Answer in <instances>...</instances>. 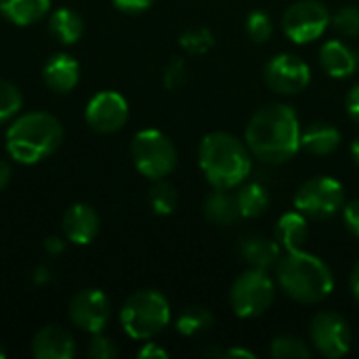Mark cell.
I'll return each instance as SVG.
<instances>
[{
  "instance_id": "d6986e66",
  "label": "cell",
  "mask_w": 359,
  "mask_h": 359,
  "mask_svg": "<svg viewBox=\"0 0 359 359\" xmlns=\"http://www.w3.org/2000/svg\"><path fill=\"white\" fill-rule=\"evenodd\" d=\"M44 82L55 93H69L80 80V65L72 55L57 53L44 63Z\"/></svg>"
},
{
  "instance_id": "7bdbcfd3",
  "label": "cell",
  "mask_w": 359,
  "mask_h": 359,
  "mask_svg": "<svg viewBox=\"0 0 359 359\" xmlns=\"http://www.w3.org/2000/svg\"><path fill=\"white\" fill-rule=\"evenodd\" d=\"M4 358H6V353H4V349L0 347V359H4Z\"/></svg>"
},
{
  "instance_id": "d4e9b609",
  "label": "cell",
  "mask_w": 359,
  "mask_h": 359,
  "mask_svg": "<svg viewBox=\"0 0 359 359\" xmlns=\"http://www.w3.org/2000/svg\"><path fill=\"white\" fill-rule=\"evenodd\" d=\"M215 324V316L202 307V305H194V307H185L179 316H177V330L179 334L183 337H198V334H204L212 328Z\"/></svg>"
},
{
  "instance_id": "d6a6232c",
  "label": "cell",
  "mask_w": 359,
  "mask_h": 359,
  "mask_svg": "<svg viewBox=\"0 0 359 359\" xmlns=\"http://www.w3.org/2000/svg\"><path fill=\"white\" fill-rule=\"evenodd\" d=\"M88 355L93 359H111L118 355V349L107 337H101V332H97L88 345Z\"/></svg>"
},
{
  "instance_id": "e575fe53",
  "label": "cell",
  "mask_w": 359,
  "mask_h": 359,
  "mask_svg": "<svg viewBox=\"0 0 359 359\" xmlns=\"http://www.w3.org/2000/svg\"><path fill=\"white\" fill-rule=\"evenodd\" d=\"M111 2H114V6H116L118 11L130 13V15L143 13V11H147V8L154 4V0H111Z\"/></svg>"
},
{
  "instance_id": "277c9868",
  "label": "cell",
  "mask_w": 359,
  "mask_h": 359,
  "mask_svg": "<svg viewBox=\"0 0 359 359\" xmlns=\"http://www.w3.org/2000/svg\"><path fill=\"white\" fill-rule=\"evenodd\" d=\"M63 141L61 122L48 111L19 116L6 130V151L19 164H38L59 149Z\"/></svg>"
},
{
  "instance_id": "e0dca14e",
  "label": "cell",
  "mask_w": 359,
  "mask_h": 359,
  "mask_svg": "<svg viewBox=\"0 0 359 359\" xmlns=\"http://www.w3.org/2000/svg\"><path fill=\"white\" fill-rule=\"evenodd\" d=\"M341 130L326 120H316L301 130V149L311 156H330L341 147Z\"/></svg>"
},
{
  "instance_id": "4dcf8cb0",
  "label": "cell",
  "mask_w": 359,
  "mask_h": 359,
  "mask_svg": "<svg viewBox=\"0 0 359 359\" xmlns=\"http://www.w3.org/2000/svg\"><path fill=\"white\" fill-rule=\"evenodd\" d=\"M332 25L339 34L347 36V38H355L359 36V8L353 4L341 6L334 15H332Z\"/></svg>"
},
{
  "instance_id": "836d02e7",
  "label": "cell",
  "mask_w": 359,
  "mask_h": 359,
  "mask_svg": "<svg viewBox=\"0 0 359 359\" xmlns=\"http://www.w3.org/2000/svg\"><path fill=\"white\" fill-rule=\"evenodd\" d=\"M343 223L351 236L359 238V200L347 202L343 206Z\"/></svg>"
},
{
  "instance_id": "60d3db41",
  "label": "cell",
  "mask_w": 359,
  "mask_h": 359,
  "mask_svg": "<svg viewBox=\"0 0 359 359\" xmlns=\"http://www.w3.org/2000/svg\"><path fill=\"white\" fill-rule=\"evenodd\" d=\"M351 156H353L355 164L359 166V135L353 139V143H351Z\"/></svg>"
},
{
  "instance_id": "30bf717a",
  "label": "cell",
  "mask_w": 359,
  "mask_h": 359,
  "mask_svg": "<svg viewBox=\"0 0 359 359\" xmlns=\"http://www.w3.org/2000/svg\"><path fill=\"white\" fill-rule=\"evenodd\" d=\"M309 341L313 349L328 359H339L349 353L353 332L347 320L337 311H320L311 318Z\"/></svg>"
},
{
  "instance_id": "5bb4252c",
  "label": "cell",
  "mask_w": 359,
  "mask_h": 359,
  "mask_svg": "<svg viewBox=\"0 0 359 359\" xmlns=\"http://www.w3.org/2000/svg\"><path fill=\"white\" fill-rule=\"evenodd\" d=\"M238 252L244 259V263L252 269H263L269 271L280 263V255H282V246L278 244V240L252 233V236H244L238 244Z\"/></svg>"
},
{
  "instance_id": "5b68a950",
  "label": "cell",
  "mask_w": 359,
  "mask_h": 359,
  "mask_svg": "<svg viewBox=\"0 0 359 359\" xmlns=\"http://www.w3.org/2000/svg\"><path fill=\"white\" fill-rule=\"evenodd\" d=\"M170 322V305L158 290H139L126 299L120 309V324L135 341L158 337Z\"/></svg>"
},
{
  "instance_id": "4316f807",
  "label": "cell",
  "mask_w": 359,
  "mask_h": 359,
  "mask_svg": "<svg viewBox=\"0 0 359 359\" xmlns=\"http://www.w3.org/2000/svg\"><path fill=\"white\" fill-rule=\"evenodd\" d=\"M269 353L276 359H309L311 358V347L299 337L284 334V337H278L271 341Z\"/></svg>"
},
{
  "instance_id": "f35d334b",
  "label": "cell",
  "mask_w": 359,
  "mask_h": 359,
  "mask_svg": "<svg viewBox=\"0 0 359 359\" xmlns=\"http://www.w3.org/2000/svg\"><path fill=\"white\" fill-rule=\"evenodd\" d=\"M223 358H246V359H255V353L252 351H248V349H242V347H231V349H227V351H223Z\"/></svg>"
},
{
  "instance_id": "ffe728a7",
  "label": "cell",
  "mask_w": 359,
  "mask_h": 359,
  "mask_svg": "<svg viewBox=\"0 0 359 359\" xmlns=\"http://www.w3.org/2000/svg\"><path fill=\"white\" fill-rule=\"evenodd\" d=\"M276 240L286 252L303 250L309 240V223L303 212L297 208L290 212H284L276 223Z\"/></svg>"
},
{
  "instance_id": "484cf974",
  "label": "cell",
  "mask_w": 359,
  "mask_h": 359,
  "mask_svg": "<svg viewBox=\"0 0 359 359\" xmlns=\"http://www.w3.org/2000/svg\"><path fill=\"white\" fill-rule=\"evenodd\" d=\"M149 204L156 215H162V217L172 215L179 204V194L175 185H170L164 179H156V183L149 189Z\"/></svg>"
},
{
  "instance_id": "52a82bcc",
  "label": "cell",
  "mask_w": 359,
  "mask_h": 359,
  "mask_svg": "<svg viewBox=\"0 0 359 359\" xmlns=\"http://www.w3.org/2000/svg\"><path fill=\"white\" fill-rule=\"evenodd\" d=\"M276 301V284L263 269L240 273L229 288V305L238 318L252 320L263 316Z\"/></svg>"
},
{
  "instance_id": "8d00e7d4",
  "label": "cell",
  "mask_w": 359,
  "mask_h": 359,
  "mask_svg": "<svg viewBox=\"0 0 359 359\" xmlns=\"http://www.w3.org/2000/svg\"><path fill=\"white\" fill-rule=\"evenodd\" d=\"M139 358L141 359H166L168 358V351L158 347L156 343H145L141 349H139Z\"/></svg>"
},
{
  "instance_id": "7a4b0ae2",
  "label": "cell",
  "mask_w": 359,
  "mask_h": 359,
  "mask_svg": "<svg viewBox=\"0 0 359 359\" xmlns=\"http://www.w3.org/2000/svg\"><path fill=\"white\" fill-rule=\"evenodd\" d=\"M198 164L215 189H236L252 172V154L246 141L231 133H208L198 147Z\"/></svg>"
},
{
  "instance_id": "2e32d148",
  "label": "cell",
  "mask_w": 359,
  "mask_h": 359,
  "mask_svg": "<svg viewBox=\"0 0 359 359\" xmlns=\"http://www.w3.org/2000/svg\"><path fill=\"white\" fill-rule=\"evenodd\" d=\"M32 353L36 359H72L76 353V343L65 328L53 324L44 326L34 337Z\"/></svg>"
},
{
  "instance_id": "8992f818",
  "label": "cell",
  "mask_w": 359,
  "mask_h": 359,
  "mask_svg": "<svg viewBox=\"0 0 359 359\" xmlns=\"http://www.w3.org/2000/svg\"><path fill=\"white\" fill-rule=\"evenodd\" d=\"M130 156H133L137 170L151 181L166 179L177 166L175 143L170 141V137H166L162 130H156V128L139 130L133 137Z\"/></svg>"
},
{
  "instance_id": "9c48e42d",
  "label": "cell",
  "mask_w": 359,
  "mask_h": 359,
  "mask_svg": "<svg viewBox=\"0 0 359 359\" xmlns=\"http://www.w3.org/2000/svg\"><path fill=\"white\" fill-rule=\"evenodd\" d=\"M332 23V17L320 0H299L290 4L282 15V29L288 40L294 44H307L318 40L328 25Z\"/></svg>"
},
{
  "instance_id": "3957f363",
  "label": "cell",
  "mask_w": 359,
  "mask_h": 359,
  "mask_svg": "<svg viewBox=\"0 0 359 359\" xmlns=\"http://www.w3.org/2000/svg\"><path fill=\"white\" fill-rule=\"evenodd\" d=\"M276 276L282 292L301 305L322 303L334 290L332 269L320 257L305 250L286 252L276 265Z\"/></svg>"
},
{
  "instance_id": "f1b7e54d",
  "label": "cell",
  "mask_w": 359,
  "mask_h": 359,
  "mask_svg": "<svg viewBox=\"0 0 359 359\" xmlns=\"http://www.w3.org/2000/svg\"><path fill=\"white\" fill-rule=\"evenodd\" d=\"M246 34L252 42L263 44L273 36V21L263 11H252L246 19Z\"/></svg>"
},
{
  "instance_id": "7402d4cb",
  "label": "cell",
  "mask_w": 359,
  "mask_h": 359,
  "mask_svg": "<svg viewBox=\"0 0 359 359\" xmlns=\"http://www.w3.org/2000/svg\"><path fill=\"white\" fill-rule=\"evenodd\" d=\"M50 0H0V15L15 25H32L46 17Z\"/></svg>"
},
{
  "instance_id": "4fadbf2b",
  "label": "cell",
  "mask_w": 359,
  "mask_h": 359,
  "mask_svg": "<svg viewBox=\"0 0 359 359\" xmlns=\"http://www.w3.org/2000/svg\"><path fill=\"white\" fill-rule=\"evenodd\" d=\"M86 122L93 130L111 135L120 130L128 120V103L116 90L97 93L86 105Z\"/></svg>"
},
{
  "instance_id": "83f0119b",
  "label": "cell",
  "mask_w": 359,
  "mask_h": 359,
  "mask_svg": "<svg viewBox=\"0 0 359 359\" xmlns=\"http://www.w3.org/2000/svg\"><path fill=\"white\" fill-rule=\"evenodd\" d=\"M179 44L189 55H204L215 46V36L208 27H189L181 34Z\"/></svg>"
},
{
  "instance_id": "d590c367",
  "label": "cell",
  "mask_w": 359,
  "mask_h": 359,
  "mask_svg": "<svg viewBox=\"0 0 359 359\" xmlns=\"http://www.w3.org/2000/svg\"><path fill=\"white\" fill-rule=\"evenodd\" d=\"M345 109H347V114H349V118L359 124V84H355L349 93H347V97H345Z\"/></svg>"
},
{
  "instance_id": "7c38bea8",
  "label": "cell",
  "mask_w": 359,
  "mask_h": 359,
  "mask_svg": "<svg viewBox=\"0 0 359 359\" xmlns=\"http://www.w3.org/2000/svg\"><path fill=\"white\" fill-rule=\"evenodd\" d=\"M111 318V303L101 290H82L69 301V320L82 332H101Z\"/></svg>"
},
{
  "instance_id": "74e56055",
  "label": "cell",
  "mask_w": 359,
  "mask_h": 359,
  "mask_svg": "<svg viewBox=\"0 0 359 359\" xmlns=\"http://www.w3.org/2000/svg\"><path fill=\"white\" fill-rule=\"evenodd\" d=\"M349 290H351L353 299L359 303V261L355 263V267H353V271L349 276Z\"/></svg>"
},
{
  "instance_id": "1f68e13d",
  "label": "cell",
  "mask_w": 359,
  "mask_h": 359,
  "mask_svg": "<svg viewBox=\"0 0 359 359\" xmlns=\"http://www.w3.org/2000/svg\"><path fill=\"white\" fill-rule=\"evenodd\" d=\"M187 82V63L181 57H172L164 69V86L168 90H177Z\"/></svg>"
},
{
  "instance_id": "ba28073f",
  "label": "cell",
  "mask_w": 359,
  "mask_h": 359,
  "mask_svg": "<svg viewBox=\"0 0 359 359\" xmlns=\"http://www.w3.org/2000/svg\"><path fill=\"white\" fill-rule=\"evenodd\" d=\"M345 206V187L332 177L307 179L294 194V208L307 219L324 221L341 212Z\"/></svg>"
},
{
  "instance_id": "44dd1931",
  "label": "cell",
  "mask_w": 359,
  "mask_h": 359,
  "mask_svg": "<svg viewBox=\"0 0 359 359\" xmlns=\"http://www.w3.org/2000/svg\"><path fill=\"white\" fill-rule=\"evenodd\" d=\"M204 217L217 227H231L240 219L236 194L229 189H215L204 198Z\"/></svg>"
},
{
  "instance_id": "603a6c76",
  "label": "cell",
  "mask_w": 359,
  "mask_h": 359,
  "mask_svg": "<svg viewBox=\"0 0 359 359\" xmlns=\"http://www.w3.org/2000/svg\"><path fill=\"white\" fill-rule=\"evenodd\" d=\"M236 202L242 219H259L269 210L271 198L261 183H242L238 185Z\"/></svg>"
},
{
  "instance_id": "6da1fadb",
  "label": "cell",
  "mask_w": 359,
  "mask_h": 359,
  "mask_svg": "<svg viewBox=\"0 0 359 359\" xmlns=\"http://www.w3.org/2000/svg\"><path fill=\"white\" fill-rule=\"evenodd\" d=\"M301 122L297 111L286 103H271L252 114L246 124L244 141L263 164H284L301 149Z\"/></svg>"
},
{
  "instance_id": "b9f144b4",
  "label": "cell",
  "mask_w": 359,
  "mask_h": 359,
  "mask_svg": "<svg viewBox=\"0 0 359 359\" xmlns=\"http://www.w3.org/2000/svg\"><path fill=\"white\" fill-rule=\"evenodd\" d=\"M46 248H48V250H55V252H57V250L61 248V242H59L57 238H50V240H46Z\"/></svg>"
},
{
  "instance_id": "9a60e30c",
  "label": "cell",
  "mask_w": 359,
  "mask_h": 359,
  "mask_svg": "<svg viewBox=\"0 0 359 359\" xmlns=\"http://www.w3.org/2000/svg\"><path fill=\"white\" fill-rule=\"evenodd\" d=\"M101 227V219L88 204H72L63 217V233L74 244H90Z\"/></svg>"
},
{
  "instance_id": "ac0fdd59",
  "label": "cell",
  "mask_w": 359,
  "mask_h": 359,
  "mask_svg": "<svg viewBox=\"0 0 359 359\" xmlns=\"http://www.w3.org/2000/svg\"><path fill=\"white\" fill-rule=\"evenodd\" d=\"M320 63L332 78H349L359 67V55L341 40H328L320 48Z\"/></svg>"
},
{
  "instance_id": "8fae6325",
  "label": "cell",
  "mask_w": 359,
  "mask_h": 359,
  "mask_svg": "<svg viewBox=\"0 0 359 359\" xmlns=\"http://www.w3.org/2000/svg\"><path fill=\"white\" fill-rule=\"evenodd\" d=\"M265 84L278 95H299L311 82V67L292 53H280L265 65Z\"/></svg>"
},
{
  "instance_id": "cb8c5ba5",
  "label": "cell",
  "mask_w": 359,
  "mask_h": 359,
  "mask_svg": "<svg viewBox=\"0 0 359 359\" xmlns=\"http://www.w3.org/2000/svg\"><path fill=\"white\" fill-rule=\"evenodd\" d=\"M48 29L59 42L74 44L84 34V21L72 8H57L48 19Z\"/></svg>"
},
{
  "instance_id": "ab89813d",
  "label": "cell",
  "mask_w": 359,
  "mask_h": 359,
  "mask_svg": "<svg viewBox=\"0 0 359 359\" xmlns=\"http://www.w3.org/2000/svg\"><path fill=\"white\" fill-rule=\"evenodd\" d=\"M8 181H11V166L4 160H0V191L8 185Z\"/></svg>"
},
{
  "instance_id": "f546056e",
  "label": "cell",
  "mask_w": 359,
  "mask_h": 359,
  "mask_svg": "<svg viewBox=\"0 0 359 359\" xmlns=\"http://www.w3.org/2000/svg\"><path fill=\"white\" fill-rule=\"evenodd\" d=\"M21 93L15 84L0 80V124L8 122L21 107Z\"/></svg>"
}]
</instances>
